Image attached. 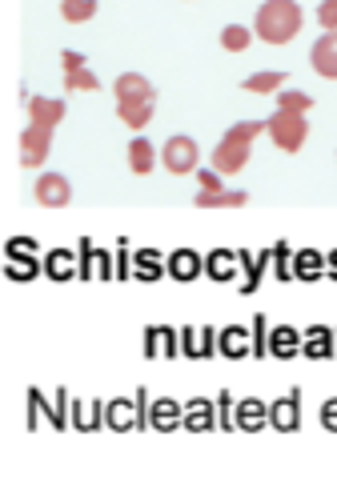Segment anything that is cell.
Returning <instances> with one entry per match:
<instances>
[{"mask_svg": "<svg viewBox=\"0 0 337 501\" xmlns=\"http://www.w3.org/2000/svg\"><path fill=\"white\" fill-rule=\"evenodd\" d=\"M301 24H306V13L297 0H265L253 16V37L265 45H289L301 32Z\"/></svg>", "mask_w": 337, "mask_h": 501, "instance_id": "1", "label": "cell"}, {"mask_svg": "<svg viewBox=\"0 0 337 501\" xmlns=\"http://www.w3.org/2000/svg\"><path fill=\"white\" fill-rule=\"evenodd\" d=\"M265 133V120H241V125H233L229 133L217 141V149H213V169L221 172V177H233V172H241L249 165V153H253V141Z\"/></svg>", "mask_w": 337, "mask_h": 501, "instance_id": "2", "label": "cell"}, {"mask_svg": "<svg viewBox=\"0 0 337 501\" xmlns=\"http://www.w3.org/2000/svg\"><path fill=\"white\" fill-rule=\"evenodd\" d=\"M265 133H270V141L278 145L281 153H301V145H306L309 136V120L301 117V112H273L270 120H265Z\"/></svg>", "mask_w": 337, "mask_h": 501, "instance_id": "3", "label": "cell"}, {"mask_svg": "<svg viewBox=\"0 0 337 501\" xmlns=\"http://www.w3.org/2000/svg\"><path fill=\"white\" fill-rule=\"evenodd\" d=\"M161 165H165L173 177H189V172H197V165H201V149H197L193 136L177 133L161 145Z\"/></svg>", "mask_w": 337, "mask_h": 501, "instance_id": "4", "label": "cell"}, {"mask_svg": "<svg viewBox=\"0 0 337 501\" xmlns=\"http://www.w3.org/2000/svg\"><path fill=\"white\" fill-rule=\"evenodd\" d=\"M49 149H53V128L29 125L21 133V165L24 169H40L49 161Z\"/></svg>", "mask_w": 337, "mask_h": 501, "instance_id": "5", "label": "cell"}, {"mask_svg": "<svg viewBox=\"0 0 337 501\" xmlns=\"http://www.w3.org/2000/svg\"><path fill=\"white\" fill-rule=\"evenodd\" d=\"M32 197H37V205H45V209H65V205L73 201V185H68V177H60V172H40L37 185H32Z\"/></svg>", "mask_w": 337, "mask_h": 501, "instance_id": "6", "label": "cell"}, {"mask_svg": "<svg viewBox=\"0 0 337 501\" xmlns=\"http://www.w3.org/2000/svg\"><path fill=\"white\" fill-rule=\"evenodd\" d=\"M309 65H314L317 76L337 81V32H322V37L314 40V48H309Z\"/></svg>", "mask_w": 337, "mask_h": 501, "instance_id": "7", "label": "cell"}, {"mask_svg": "<svg viewBox=\"0 0 337 501\" xmlns=\"http://www.w3.org/2000/svg\"><path fill=\"white\" fill-rule=\"evenodd\" d=\"M270 426L281 429V434H293V429L301 426V393L293 390L289 397H281V401L270 405Z\"/></svg>", "mask_w": 337, "mask_h": 501, "instance_id": "8", "label": "cell"}, {"mask_svg": "<svg viewBox=\"0 0 337 501\" xmlns=\"http://www.w3.org/2000/svg\"><path fill=\"white\" fill-rule=\"evenodd\" d=\"M112 92H117V101H157V89L141 73H120L112 81Z\"/></svg>", "mask_w": 337, "mask_h": 501, "instance_id": "9", "label": "cell"}, {"mask_svg": "<svg viewBox=\"0 0 337 501\" xmlns=\"http://www.w3.org/2000/svg\"><path fill=\"white\" fill-rule=\"evenodd\" d=\"M233 421H237V429H245V434H257V429L270 426V405L257 401V397H245V401H237Z\"/></svg>", "mask_w": 337, "mask_h": 501, "instance_id": "10", "label": "cell"}, {"mask_svg": "<svg viewBox=\"0 0 337 501\" xmlns=\"http://www.w3.org/2000/svg\"><path fill=\"white\" fill-rule=\"evenodd\" d=\"M60 120H65V101H57V97H32L29 101V125L57 128Z\"/></svg>", "mask_w": 337, "mask_h": 501, "instance_id": "11", "label": "cell"}, {"mask_svg": "<svg viewBox=\"0 0 337 501\" xmlns=\"http://www.w3.org/2000/svg\"><path fill=\"white\" fill-rule=\"evenodd\" d=\"M201 269H205V261L193 253V249H177V253L165 261V273L173 281H197L201 277Z\"/></svg>", "mask_w": 337, "mask_h": 501, "instance_id": "12", "label": "cell"}, {"mask_svg": "<svg viewBox=\"0 0 337 501\" xmlns=\"http://www.w3.org/2000/svg\"><path fill=\"white\" fill-rule=\"evenodd\" d=\"M149 426L161 429V434H169V429L185 426V409H181L177 401H169V397H161V401L149 405Z\"/></svg>", "mask_w": 337, "mask_h": 501, "instance_id": "13", "label": "cell"}, {"mask_svg": "<svg viewBox=\"0 0 337 501\" xmlns=\"http://www.w3.org/2000/svg\"><path fill=\"white\" fill-rule=\"evenodd\" d=\"M129 169H133L137 177H149V172L157 169V149H153L145 136H133V141H129Z\"/></svg>", "mask_w": 337, "mask_h": 501, "instance_id": "14", "label": "cell"}, {"mask_svg": "<svg viewBox=\"0 0 337 501\" xmlns=\"http://www.w3.org/2000/svg\"><path fill=\"white\" fill-rule=\"evenodd\" d=\"M249 201V193H241V189H217V193H197V209H241V205Z\"/></svg>", "mask_w": 337, "mask_h": 501, "instance_id": "15", "label": "cell"}, {"mask_svg": "<svg viewBox=\"0 0 337 501\" xmlns=\"http://www.w3.org/2000/svg\"><path fill=\"white\" fill-rule=\"evenodd\" d=\"M105 426L109 429H141V409L137 405H129V401H109L105 405Z\"/></svg>", "mask_w": 337, "mask_h": 501, "instance_id": "16", "label": "cell"}, {"mask_svg": "<svg viewBox=\"0 0 337 501\" xmlns=\"http://www.w3.org/2000/svg\"><path fill=\"white\" fill-rule=\"evenodd\" d=\"M333 330H322V325H314V330L306 333V341H301V353L306 357H314V361H322V357H333Z\"/></svg>", "mask_w": 337, "mask_h": 501, "instance_id": "17", "label": "cell"}, {"mask_svg": "<svg viewBox=\"0 0 337 501\" xmlns=\"http://www.w3.org/2000/svg\"><path fill=\"white\" fill-rule=\"evenodd\" d=\"M285 81H289L285 73H278V68H265V73L245 76V84H241V89H245V92H257V97H270V92H281V89H285Z\"/></svg>", "mask_w": 337, "mask_h": 501, "instance_id": "18", "label": "cell"}, {"mask_svg": "<svg viewBox=\"0 0 337 501\" xmlns=\"http://www.w3.org/2000/svg\"><path fill=\"white\" fill-rule=\"evenodd\" d=\"M217 349L225 357H245L249 349H253V341H249V330H241V325H229V330L217 333Z\"/></svg>", "mask_w": 337, "mask_h": 501, "instance_id": "19", "label": "cell"}, {"mask_svg": "<svg viewBox=\"0 0 337 501\" xmlns=\"http://www.w3.org/2000/svg\"><path fill=\"white\" fill-rule=\"evenodd\" d=\"M213 349H217L213 330H185L181 333V353H189V357H209Z\"/></svg>", "mask_w": 337, "mask_h": 501, "instance_id": "20", "label": "cell"}, {"mask_svg": "<svg viewBox=\"0 0 337 501\" xmlns=\"http://www.w3.org/2000/svg\"><path fill=\"white\" fill-rule=\"evenodd\" d=\"M117 117L125 120L129 128L141 133V128L153 120V101H117Z\"/></svg>", "mask_w": 337, "mask_h": 501, "instance_id": "21", "label": "cell"}, {"mask_svg": "<svg viewBox=\"0 0 337 501\" xmlns=\"http://www.w3.org/2000/svg\"><path fill=\"white\" fill-rule=\"evenodd\" d=\"M325 269V257L317 253V249H301L297 257H293V277L297 281H317Z\"/></svg>", "mask_w": 337, "mask_h": 501, "instance_id": "22", "label": "cell"}, {"mask_svg": "<svg viewBox=\"0 0 337 501\" xmlns=\"http://www.w3.org/2000/svg\"><path fill=\"white\" fill-rule=\"evenodd\" d=\"M185 429H193V434H205V429H213V401H205V397H193L185 409Z\"/></svg>", "mask_w": 337, "mask_h": 501, "instance_id": "23", "label": "cell"}, {"mask_svg": "<svg viewBox=\"0 0 337 501\" xmlns=\"http://www.w3.org/2000/svg\"><path fill=\"white\" fill-rule=\"evenodd\" d=\"M270 353L273 357H293V353H301V333L289 330V325H278V330L270 333Z\"/></svg>", "mask_w": 337, "mask_h": 501, "instance_id": "24", "label": "cell"}, {"mask_svg": "<svg viewBox=\"0 0 337 501\" xmlns=\"http://www.w3.org/2000/svg\"><path fill=\"white\" fill-rule=\"evenodd\" d=\"M249 45H253V29H245V24H225L221 29V48L225 53H245Z\"/></svg>", "mask_w": 337, "mask_h": 501, "instance_id": "25", "label": "cell"}, {"mask_svg": "<svg viewBox=\"0 0 337 501\" xmlns=\"http://www.w3.org/2000/svg\"><path fill=\"white\" fill-rule=\"evenodd\" d=\"M60 16L68 24H84L97 16V0H60Z\"/></svg>", "mask_w": 337, "mask_h": 501, "instance_id": "26", "label": "cell"}, {"mask_svg": "<svg viewBox=\"0 0 337 501\" xmlns=\"http://www.w3.org/2000/svg\"><path fill=\"white\" fill-rule=\"evenodd\" d=\"M37 269H40V265L32 261L29 249H21V253H8V277H13V281H29V277H37Z\"/></svg>", "mask_w": 337, "mask_h": 501, "instance_id": "27", "label": "cell"}, {"mask_svg": "<svg viewBox=\"0 0 337 501\" xmlns=\"http://www.w3.org/2000/svg\"><path fill=\"white\" fill-rule=\"evenodd\" d=\"M233 261H237V253H225V249H217V253L205 257V273H209L213 281H229L233 277Z\"/></svg>", "mask_w": 337, "mask_h": 501, "instance_id": "28", "label": "cell"}, {"mask_svg": "<svg viewBox=\"0 0 337 501\" xmlns=\"http://www.w3.org/2000/svg\"><path fill=\"white\" fill-rule=\"evenodd\" d=\"M157 349H161V353H169V357H173V353L181 349V345H177V333H173V330H149V333H145V353L153 357Z\"/></svg>", "mask_w": 337, "mask_h": 501, "instance_id": "29", "label": "cell"}, {"mask_svg": "<svg viewBox=\"0 0 337 501\" xmlns=\"http://www.w3.org/2000/svg\"><path fill=\"white\" fill-rule=\"evenodd\" d=\"M278 109L281 112H301V117H306V112L314 109V97H309V92H297V89H281L278 92Z\"/></svg>", "mask_w": 337, "mask_h": 501, "instance_id": "30", "label": "cell"}, {"mask_svg": "<svg viewBox=\"0 0 337 501\" xmlns=\"http://www.w3.org/2000/svg\"><path fill=\"white\" fill-rule=\"evenodd\" d=\"M45 273L53 281H68L73 277V253H65V249H57V253H49V261H45Z\"/></svg>", "mask_w": 337, "mask_h": 501, "instance_id": "31", "label": "cell"}, {"mask_svg": "<svg viewBox=\"0 0 337 501\" xmlns=\"http://www.w3.org/2000/svg\"><path fill=\"white\" fill-rule=\"evenodd\" d=\"M65 89L68 92H93V89H101V81H97V73H89V65H84V68L65 73Z\"/></svg>", "mask_w": 337, "mask_h": 501, "instance_id": "32", "label": "cell"}, {"mask_svg": "<svg viewBox=\"0 0 337 501\" xmlns=\"http://www.w3.org/2000/svg\"><path fill=\"white\" fill-rule=\"evenodd\" d=\"M137 277H141V281H157L161 277V257L153 253V249L137 253Z\"/></svg>", "mask_w": 337, "mask_h": 501, "instance_id": "33", "label": "cell"}, {"mask_svg": "<svg viewBox=\"0 0 337 501\" xmlns=\"http://www.w3.org/2000/svg\"><path fill=\"white\" fill-rule=\"evenodd\" d=\"M76 429H93L101 426V405H76Z\"/></svg>", "mask_w": 337, "mask_h": 501, "instance_id": "34", "label": "cell"}, {"mask_svg": "<svg viewBox=\"0 0 337 501\" xmlns=\"http://www.w3.org/2000/svg\"><path fill=\"white\" fill-rule=\"evenodd\" d=\"M317 24H322L325 32H337V0H322V4H317Z\"/></svg>", "mask_w": 337, "mask_h": 501, "instance_id": "35", "label": "cell"}, {"mask_svg": "<svg viewBox=\"0 0 337 501\" xmlns=\"http://www.w3.org/2000/svg\"><path fill=\"white\" fill-rule=\"evenodd\" d=\"M197 185H201L205 193H217V189H225V180H221L217 169H197Z\"/></svg>", "mask_w": 337, "mask_h": 501, "instance_id": "36", "label": "cell"}, {"mask_svg": "<svg viewBox=\"0 0 337 501\" xmlns=\"http://www.w3.org/2000/svg\"><path fill=\"white\" fill-rule=\"evenodd\" d=\"M217 405H221V429H237V421H233V409H237V405H233V397L221 393Z\"/></svg>", "mask_w": 337, "mask_h": 501, "instance_id": "37", "label": "cell"}, {"mask_svg": "<svg viewBox=\"0 0 337 501\" xmlns=\"http://www.w3.org/2000/svg\"><path fill=\"white\" fill-rule=\"evenodd\" d=\"M253 353L262 357V353H270V341H265V317H257L253 321Z\"/></svg>", "mask_w": 337, "mask_h": 501, "instance_id": "38", "label": "cell"}, {"mask_svg": "<svg viewBox=\"0 0 337 501\" xmlns=\"http://www.w3.org/2000/svg\"><path fill=\"white\" fill-rule=\"evenodd\" d=\"M273 257H278V277L289 281V277H293V265H289V253H285V245L273 249Z\"/></svg>", "mask_w": 337, "mask_h": 501, "instance_id": "39", "label": "cell"}, {"mask_svg": "<svg viewBox=\"0 0 337 501\" xmlns=\"http://www.w3.org/2000/svg\"><path fill=\"white\" fill-rule=\"evenodd\" d=\"M322 426H325V429H333V434H337V397H330V401L322 405Z\"/></svg>", "mask_w": 337, "mask_h": 501, "instance_id": "40", "label": "cell"}, {"mask_svg": "<svg viewBox=\"0 0 337 501\" xmlns=\"http://www.w3.org/2000/svg\"><path fill=\"white\" fill-rule=\"evenodd\" d=\"M60 65H65V73H73V68H84V57L68 48V53H60Z\"/></svg>", "mask_w": 337, "mask_h": 501, "instance_id": "41", "label": "cell"}, {"mask_svg": "<svg viewBox=\"0 0 337 501\" xmlns=\"http://www.w3.org/2000/svg\"><path fill=\"white\" fill-rule=\"evenodd\" d=\"M330 269H333V281H337V253H330Z\"/></svg>", "mask_w": 337, "mask_h": 501, "instance_id": "42", "label": "cell"}]
</instances>
